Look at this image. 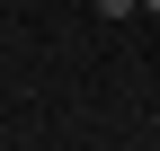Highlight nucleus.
I'll return each instance as SVG.
<instances>
[{
    "label": "nucleus",
    "mask_w": 160,
    "mask_h": 151,
    "mask_svg": "<svg viewBox=\"0 0 160 151\" xmlns=\"http://www.w3.org/2000/svg\"><path fill=\"white\" fill-rule=\"evenodd\" d=\"M133 9H142V0H98V18H133Z\"/></svg>",
    "instance_id": "obj_1"
},
{
    "label": "nucleus",
    "mask_w": 160,
    "mask_h": 151,
    "mask_svg": "<svg viewBox=\"0 0 160 151\" xmlns=\"http://www.w3.org/2000/svg\"><path fill=\"white\" fill-rule=\"evenodd\" d=\"M142 9H160V0H142Z\"/></svg>",
    "instance_id": "obj_2"
}]
</instances>
